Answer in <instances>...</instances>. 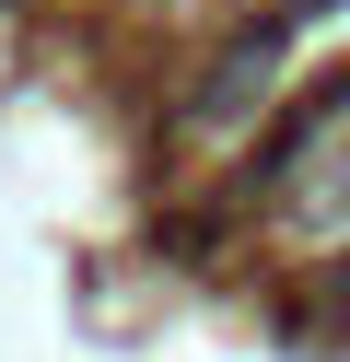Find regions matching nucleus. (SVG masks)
<instances>
[{"label": "nucleus", "mask_w": 350, "mask_h": 362, "mask_svg": "<svg viewBox=\"0 0 350 362\" xmlns=\"http://www.w3.org/2000/svg\"><path fill=\"white\" fill-rule=\"evenodd\" d=\"M280 35H292V24H257V35H233V59L199 82V129H233L257 94H269V71H280Z\"/></svg>", "instance_id": "nucleus-1"}]
</instances>
